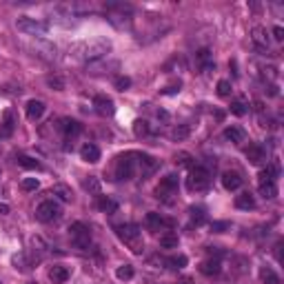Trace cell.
Masks as SVG:
<instances>
[{"label": "cell", "instance_id": "cell-1", "mask_svg": "<svg viewBox=\"0 0 284 284\" xmlns=\"http://www.w3.org/2000/svg\"><path fill=\"white\" fill-rule=\"evenodd\" d=\"M211 169H215V162L193 164L191 171H189V178H187V189H189V191L205 193L207 189L211 187V178H213Z\"/></svg>", "mask_w": 284, "mask_h": 284}, {"label": "cell", "instance_id": "cell-2", "mask_svg": "<svg viewBox=\"0 0 284 284\" xmlns=\"http://www.w3.org/2000/svg\"><path fill=\"white\" fill-rule=\"evenodd\" d=\"M111 49V40L107 38H93V40H84L78 45V56L87 63H93L98 58H105V54H109Z\"/></svg>", "mask_w": 284, "mask_h": 284}, {"label": "cell", "instance_id": "cell-3", "mask_svg": "<svg viewBox=\"0 0 284 284\" xmlns=\"http://www.w3.org/2000/svg\"><path fill=\"white\" fill-rule=\"evenodd\" d=\"M116 233H118V238L131 249V253L142 255V251H144V240H142V231H140L138 224L116 226Z\"/></svg>", "mask_w": 284, "mask_h": 284}, {"label": "cell", "instance_id": "cell-4", "mask_svg": "<svg viewBox=\"0 0 284 284\" xmlns=\"http://www.w3.org/2000/svg\"><path fill=\"white\" fill-rule=\"evenodd\" d=\"M136 155L138 151H127L120 153L113 162V180H131L136 173Z\"/></svg>", "mask_w": 284, "mask_h": 284}, {"label": "cell", "instance_id": "cell-5", "mask_svg": "<svg viewBox=\"0 0 284 284\" xmlns=\"http://www.w3.org/2000/svg\"><path fill=\"white\" fill-rule=\"evenodd\" d=\"M69 238L75 249L87 251L91 247V229H89L84 222H73V224L69 226Z\"/></svg>", "mask_w": 284, "mask_h": 284}, {"label": "cell", "instance_id": "cell-6", "mask_svg": "<svg viewBox=\"0 0 284 284\" xmlns=\"http://www.w3.org/2000/svg\"><path fill=\"white\" fill-rule=\"evenodd\" d=\"M63 215V209H60V205L56 200H45L38 205L36 209V220L42 222V224H49V222L58 220V217Z\"/></svg>", "mask_w": 284, "mask_h": 284}, {"label": "cell", "instance_id": "cell-7", "mask_svg": "<svg viewBox=\"0 0 284 284\" xmlns=\"http://www.w3.org/2000/svg\"><path fill=\"white\" fill-rule=\"evenodd\" d=\"M178 187H180V180L176 173H169L160 180V184L155 187V198L158 200H171V196L178 193Z\"/></svg>", "mask_w": 284, "mask_h": 284}, {"label": "cell", "instance_id": "cell-8", "mask_svg": "<svg viewBox=\"0 0 284 284\" xmlns=\"http://www.w3.org/2000/svg\"><path fill=\"white\" fill-rule=\"evenodd\" d=\"M16 27L18 31H22V34H29V36H45L47 34V22L42 20H36V18H29V16H20L16 20Z\"/></svg>", "mask_w": 284, "mask_h": 284}, {"label": "cell", "instance_id": "cell-9", "mask_svg": "<svg viewBox=\"0 0 284 284\" xmlns=\"http://www.w3.org/2000/svg\"><path fill=\"white\" fill-rule=\"evenodd\" d=\"M58 129L63 131V136H65V149L67 151L73 146V140L82 134V125H80L78 120H71V118H63L60 125H58Z\"/></svg>", "mask_w": 284, "mask_h": 284}, {"label": "cell", "instance_id": "cell-10", "mask_svg": "<svg viewBox=\"0 0 284 284\" xmlns=\"http://www.w3.org/2000/svg\"><path fill=\"white\" fill-rule=\"evenodd\" d=\"M158 169H160V160H155L153 155H149V153H138L136 155V171H140L142 180L151 178Z\"/></svg>", "mask_w": 284, "mask_h": 284}, {"label": "cell", "instance_id": "cell-11", "mask_svg": "<svg viewBox=\"0 0 284 284\" xmlns=\"http://www.w3.org/2000/svg\"><path fill=\"white\" fill-rule=\"evenodd\" d=\"M13 129H16V116H13L11 109L2 113V122H0V140H9L13 136Z\"/></svg>", "mask_w": 284, "mask_h": 284}, {"label": "cell", "instance_id": "cell-12", "mask_svg": "<svg viewBox=\"0 0 284 284\" xmlns=\"http://www.w3.org/2000/svg\"><path fill=\"white\" fill-rule=\"evenodd\" d=\"M93 107H96V111L100 113V116H113L116 113V105H113V100L109 96H96L93 98Z\"/></svg>", "mask_w": 284, "mask_h": 284}, {"label": "cell", "instance_id": "cell-13", "mask_svg": "<svg viewBox=\"0 0 284 284\" xmlns=\"http://www.w3.org/2000/svg\"><path fill=\"white\" fill-rule=\"evenodd\" d=\"M247 160L251 164H264L267 162V149H264L262 144H249V149H247Z\"/></svg>", "mask_w": 284, "mask_h": 284}, {"label": "cell", "instance_id": "cell-14", "mask_svg": "<svg viewBox=\"0 0 284 284\" xmlns=\"http://www.w3.org/2000/svg\"><path fill=\"white\" fill-rule=\"evenodd\" d=\"M80 158L89 164H96V162H100V149L96 144H91V142H87V144L80 146Z\"/></svg>", "mask_w": 284, "mask_h": 284}, {"label": "cell", "instance_id": "cell-15", "mask_svg": "<svg viewBox=\"0 0 284 284\" xmlns=\"http://www.w3.org/2000/svg\"><path fill=\"white\" fill-rule=\"evenodd\" d=\"M251 40H253V45L258 47L260 51H269V34L264 27H253V31H251Z\"/></svg>", "mask_w": 284, "mask_h": 284}, {"label": "cell", "instance_id": "cell-16", "mask_svg": "<svg viewBox=\"0 0 284 284\" xmlns=\"http://www.w3.org/2000/svg\"><path fill=\"white\" fill-rule=\"evenodd\" d=\"M222 187H224L226 191H238V189L242 187V176H240L238 171L222 173Z\"/></svg>", "mask_w": 284, "mask_h": 284}, {"label": "cell", "instance_id": "cell-17", "mask_svg": "<svg viewBox=\"0 0 284 284\" xmlns=\"http://www.w3.org/2000/svg\"><path fill=\"white\" fill-rule=\"evenodd\" d=\"M144 224H146V229L151 231V233H158L160 229H162L164 224H171V222H167L160 213H155V211H151V213H146V217H144Z\"/></svg>", "mask_w": 284, "mask_h": 284}, {"label": "cell", "instance_id": "cell-18", "mask_svg": "<svg viewBox=\"0 0 284 284\" xmlns=\"http://www.w3.org/2000/svg\"><path fill=\"white\" fill-rule=\"evenodd\" d=\"M224 138L229 142H233V144H242V142L247 140V131H244L242 127L231 125V127H226L224 129Z\"/></svg>", "mask_w": 284, "mask_h": 284}, {"label": "cell", "instance_id": "cell-19", "mask_svg": "<svg viewBox=\"0 0 284 284\" xmlns=\"http://www.w3.org/2000/svg\"><path fill=\"white\" fill-rule=\"evenodd\" d=\"M45 109L47 107L42 100H29L25 107V111H27V118H29V120H40V118L45 116Z\"/></svg>", "mask_w": 284, "mask_h": 284}, {"label": "cell", "instance_id": "cell-20", "mask_svg": "<svg viewBox=\"0 0 284 284\" xmlns=\"http://www.w3.org/2000/svg\"><path fill=\"white\" fill-rule=\"evenodd\" d=\"M196 63H198V67H200L202 71H207V73L215 69V63L211 60V51L209 49H200V51H198V54H196Z\"/></svg>", "mask_w": 284, "mask_h": 284}, {"label": "cell", "instance_id": "cell-21", "mask_svg": "<svg viewBox=\"0 0 284 284\" xmlns=\"http://www.w3.org/2000/svg\"><path fill=\"white\" fill-rule=\"evenodd\" d=\"M69 278H71V273H69L67 267H60V264H56V267L49 269V280L54 282V284H65Z\"/></svg>", "mask_w": 284, "mask_h": 284}, {"label": "cell", "instance_id": "cell-22", "mask_svg": "<svg viewBox=\"0 0 284 284\" xmlns=\"http://www.w3.org/2000/svg\"><path fill=\"white\" fill-rule=\"evenodd\" d=\"M222 271V264H220V258H209L200 264V273L202 276H217Z\"/></svg>", "mask_w": 284, "mask_h": 284}, {"label": "cell", "instance_id": "cell-23", "mask_svg": "<svg viewBox=\"0 0 284 284\" xmlns=\"http://www.w3.org/2000/svg\"><path fill=\"white\" fill-rule=\"evenodd\" d=\"M96 207L100 209L102 213H116L118 211V202L109 196H100L98 193V200H96Z\"/></svg>", "mask_w": 284, "mask_h": 284}, {"label": "cell", "instance_id": "cell-24", "mask_svg": "<svg viewBox=\"0 0 284 284\" xmlns=\"http://www.w3.org/2000/svg\"><path fill=\"white\" fill-rule=\"evenodd\" d=\"M189 136H191V125H176L171 129V134H169V138H171L173 142H182V140H187Z\"/></svg>", "mask_w": 284, "mask_h": 284}, {"label": "cell", "instance_id": "cell-25", "mask_svg": "<svg viewBox=\"0 0 284 284\" xmlns=\"http://www.w3.org/2000/svg\"><path fill=\"white\" fill-rule=\"evenodd\" d=\"M235 209H242V211H251L255 209V198L251 196V193H240L238 198H235Z\"/></svg>", "mask_w": 284, "mask_h": 284}, {"label": "cell", "instance_id": "cell-26", "mask_svg": "<svg viewBox=\"0 0 284 284\" xmlns=\"http://www.w3.org/2000/svg\"><path fill=\"white\" fill-rule=\"evenodd\" d=\"M187 255H182V253H178V255H171V258H167L164 260V264H167L171 271H182L184 267H187Z\"/></svg>", "mask_w": 284, "mask_h": 284}, {"label": "cell", "instance_id": "cell-27", "mask_svg": "<svg viewBox=\"0 0 284 284\" xmlns=\"http://www.w3.org/2000/svg\"><path fill=\"white\" fill-rule=\"evenodd\" d=\"M189 217H191V226H202L207 222V211L202 207H191L189 209Z\"/></svg>", "mask_w": 284, "mask_h": 284}, {"label": "cell", "instance_id": "cell-28", "mask_svg": "<svg viewBox=\"0 0 284 284\" xmlns=\"http://www.w3.org/2000/svg\"><path fill=\"white\" fill-rule=\"evenodd\" d=\"M51 196H58V200L63 202H71L73 200V193H71V189L67 184H54V189H51Z\"/></svg>", "mask_w": 284, "mask_h": 284}, {"label": "cell", "instance_id": "cell-29", "mask_svg": "<svg viewBox=\"0 0 284 284\" xmlns=\"http://www.w3.org/2000/svg\"><path fill=\"white\" fill-rule=\"evenodd\" d=\"M178 244H180L178 233H171V231H167L164 235H160V247H162V249H178Z\"/></svg>", "mask_w": 284, "mask_h": 284}, {"label": "cell", "instance_id": "cell-30", "mask_svg": "<svg viewBox=\"0 0 284 284\" xmlns=\"http://www.w3.org/2000/svg\"><path fill=\"white\" fill-rule=\"evenodd\" d=\"M18 164H20L22 169H31V171H42V164L38 162L36 158H31V155H20V158H18Z\"/></svg>", "mask_w": 284, "mask_h": 284}, {"label": "cell", "instance_id": "cell-31", "mask_svg": "<svg viewBox=\"0 0 284 284\" xmlns=\"http://www.w3.org/2000/svg\"><path fill=\"white\" fill-rule=\"evenodd\" d=\"M260 278H262L264 284H280V278H278V273L273 271L271 267H262V269H260Z\"/></svg>", "mask_w": 284, "mask_h": 284}, {"label": "cell", "instance_id": "cell-32", "mask_svg": "<svg viewBox=\"0 0 284 284\" xmlns=\"http://www.w3.org/2000/svg\"><path fill=\"white\" fill-rule=\"evenodd\" d=\"M260 196L267 198V200H273V198L278 196L276 182H260Z\"/></svg>", "mask_w": 284, "mask_h": 284}, {"label": "cell", "instance_id": "cell-33", "mask_svg": "<svg viewBox=\"0 0 284 284\" xmlns=\"http://www.w3.org/2000/svg\"><path fill=\"white\" fill-rule=\"evenodd\" d=\"M134 276H136V271H134V267H131V264H120V267L116 269V278H118V280H122V282L131 280Z\"/></svg>", "mask_w": 284, "mask_h": 284}, {"label": "cell", "instance_id": "cell-34", "mask_svg": "<svg viewBox=\"0 0 284 284\" xmlns=\"http://www.w3.org/2000/svg\"><path fill=\"white\" fill-rule=\"evenodd\" d=\"M13 264H16V269H20L22 273H27L31 269V262L27 260V255L25 253H18V255H13V260H11Z\"/></svg>", "mask_w": 284, "mask_h": 284}, {"label": "cell", "instance_id": "cell-35", "mask_svg": "<svg viewBox=\"0 0 284 284\" xmlns=\"http://www.w3.org/2000/svg\"><path fill=\"white\" fill-rule=\"evenodd\" d=\"M149 122L146 120H136L134 122V134L138 136V138H144V136H149Z\"/></svg>", "mask_w": 284, "mask_h": 284}, {"label": "cell", "instance_id": "cell-36", "mask_svg": "<svg viewBox=\"0 0 284 284\" xmlns=\"http://www.w3.org/2000/svg\"><path fill=\"white\" fill-rule=\"evenodd\" d=\"M247 111H249V105L244 100H233L231 102V113H233V116H244Z\"/></svg>", "mask_w": 284, "mask_h": 284}, {"label": "cell", "instance_id": "cell-37", "mask_svg": "<svg viewBox=\"0 0 284 284\" xmlns=\"http://www.w3.org/2000/svg\"><path fill=\"white\" fill-rule=\"evenodd\" d=\"M38 187H40V180H38V178H25V180L20 182V189H22V191H36Z\"/></svg>", "mask_w": 284, "mask_h": 284}, {"label": "cell", "instance_id": "cell-38", "mask_svg": "<svg viewBox=\"0 0 284 284\" xmlns=\"http://www.w3.org/2000/svg\"><path fill=\"white\" fill-rule=\"evenodd\" d=\"M231 91H233V89H231L229 80H220V82H217V96L220 98H229Z\"/></svg>", "mask_w": 284, "mask_h": 284}, {"label": "cell", "instance_id": "cell-39", "mask_svg": "<svg viewBox=\"0 0 284 284\" xmlns=\"http://www.w3.org/2000/svg\"><path fill=\"white\" fill-rule=\"evenodd\" d=\"M82 187L84 189H87V191H91V193H96V196H98V193H100V182H98V178H89V180H84V182H82Z\"/></svg>", "mask_w": 284, "mask_h": 284}, {"label": "cell", "instance_id": "cell-40", "mask_svg": "<svg viewBox=\"0 0 284 284\" xmlns=\"http://www.w3.org/2000/svg\"><path fill=\"white\" fill-rule=\"evenodd\" d=\"M47 84L54 87L56 91H63V89H65V80L60 78V75H49V78H47Z\"/></svg>", "mask_w": 284, "mask_h": 284}, {"label": "cell", "instance_id": "cell-41", "mask_svg": "<svg viewBox=\"0 0 284 284\" xmlns=\"http://www.w3.org/2000/svg\"><path fill=\"white\" fill-rule=\"evenodd\" d=\"M113 84H116V89H120V91H127V89L131 87V78H127V75H118V78L113 80Z\"/></svg>", "mask_w": 284, "mask_h": 284}, {"label": "cell", "instance_id": "cell-42", "mask_svg": "<svg viewBox=\"0 0 284 284\" xmlns=\"http://www.w3.org/2000/svg\"><path fill=\"white\" fill-rule=\"evenodd\" d=\"M176 164L178 167H189L191 169L193 167V158L189 153H180V155H176Z\"/></svg>", "mask_w": 284, "mask_h": 284}, {"label": "cell", "instance_id": "cell-43", "mask_svg": "<svg viewBox=\"0 0 284 284\" xmlns=\"http://www.w3.org/2000/svg\"><path fill=\"white\" fill-rule=\"evenodd\" d=\"M231 229V222L222 220V222H211V231L213 233H224V231Z\"/></svg>", "mask_w": 284, "mask_h": 284}, {"label": "cell", "instance_id": "cell-44", "mask_svg": "<svg viewBox=\"0 0 284 284\" xmlns=\"http://www.w3.org/2000/svg\"><path fill=\"white\" fill-rule=\"evenodd\" d=\"M235 262V273H247L249 271V260L247 258H233Z\"/></svg>", "mask_w": 284, "mask_h": 284}, {"label": "cell", "instance_id": "cell-45", "mask_svg": "<svg viewBox=\"0 0 284 284\" xmlns=\"http://www.w3.org/2000/svg\"><path fill=\"white\" fill-rule=\"evenodd\" d=\"M180 87H182V82H180V80H178V82H171L169 87L162 89V96H173V93L180 91Z\"/></svg>", "mask_w": 284, "mask_h": 284}, {"label": "cell", "instance_id": "cell-46", "mask_svg": "<svg viewBox=\"0 0 284 284\" xmlns=\"http://www.w3.org/2000/svg\"><path fill=\"white\" fill-rule=\"evenodd\" d=\"M262 78L276 80V78H278V69H276V67H264V69H262Z\"/></svg>", "mask_w": 284, "mask_h": 284}, {"label": "cell", "instance_id": "cell-47", "mask_svg": "<svg viewBox=\"0 0 284 284\" xmlns=\"http://www.w3.org/2000/svg\"><path fill=\"white\" fill-rule=\"evenodd\" d=\"M273 38H276L278 42H282V40H284V29H282L280 25H276V27H273Z\"/></svg>", "mask_w": 284, "mask_h": 284}, {"label": "cell", "instance_id": "cell-48", "mask_svg": "<svg viewBox=\"0 0 284 284\" xmlns=\"http://www.w3.org/2000/svg\"><path fill=\"white\" fill-rule=\"evenodd\" d=\"M273 253H276V260L278 262H282V240H278L276 247H273Z\"/></svg>", "mask_w": 284, "mask_h": 284}, {"label": "cell", "instance_id": "cell-49", "mask_svg": "<svg viewBox=\"0 0 284 284\" xmlns=\"http://www.w3.org/2000/svg\"><path fill=\"white\" fill-rule=\"evenodd\" d=\"M4 213H9V207L7 205H0V215H4Z\"/></svg>", "mask_w": 284, "mask_h": 284}, {"label": "cell", "instance_id": "cell-50", "mask_svg": "<svg viewBox=\"0 0 284 284\" xmlns=\"http://www.w3.org/2000/svg\"><path fill=\"white\" fill-rule=\"evenodd\" d=\"M180 284H193V280H191V278H184V280L180 282Z\"/></svg>", "mask_w": 284, "mask_h": 284}]
</instances>
